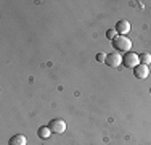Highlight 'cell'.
Wrapping results in <instances>:
<instances>
[{
    "label": "cell",
    "mask_w": 151,
    "mask_h": 145,
    "mask_svg": "<svg viewBox=\"0 0 151 145\" xmlns=\"http://www.w3.org/2000/svg\"><path fill=\"white\" fill-rule=\"evenodd\" d=\"M96 61H98V63H105L106 61V53H103V52L96 53Z\"/></svg>",
    "instance_id": "8fae6325"
},
{
    "label": "cell",
    "mask_w": 151,
    "mask_h": 145,
    "mask_svg": "<svg viewBox=\"0 0 151 145\" xmlns=\"http://www.w3.org/2000/svg\"><path fill=\"white\" fill-rule=\"evenodd\" d=\"M50 134H53L52 130H50V128L48 126H42V128H39V132H37V136L40 137V139H48L50 137Z\"/></svg>",
    "instance_id": "ba28073f"
},
{
    "label": "cell",
    "mask_w": 151,
    "mask_h": 145,
    "mask_svg": "<svg viewBox=\"0 0 151 145\" xmlns=\"http://www.w3.org/2000/svg\"><path fill=\"white\" fill-rule=\"evenodd\" d=\"M105 63L109 68H119L122 65V55H119V52H113L109 55H106V61Z\"/></svg>",
    "instance_id": "3957f363"
},
{
    "label": "cell",
    "mask_w": 151,
    "mask_h": 145,
    "mask_svg": "<svg viewBox=\"0 0 151 145\" xmlns=\"http://www.w3.org/2000/svg\"><path fill=\"white\" fill-rule=\"evenodd\" d=\"M106 37L109 39L111 42H113L114 39L117 37V32H116V29H108V32H106Z\"/></svg>",
    "instance_id": "30bf717a"
},
{
    "label": "cell",
    "mask_w": 151,
    "mask_h": 145,
    "mask_svg": "<svg viewBox=\"0 0 151 145\" xmlns=\"http://www.w3.org/2000/svg\"><path fill=\"white\" fill-rule=\"evenodd\" d=\"M122 63L125 65L127 68H137L140 65V58H138V53H134V52H129L122 57Z\"/></svg>",
    "instance_id": "7a4b0ae2"
},
{
    "label": "cell",
    "mask_w": 151,
    "mask_h": 145,
    "mask_svg": "<svg viewBox=\"0 0 151 145\" xmlns=\"http://www.w3.org/2000/svg\"><path fill=\"white\" fill-rule=\"evenodd\" d=\"M48 128L53 134H63V132H66V123L63 119H52Z\"/></svg>",
    "instance_id": "277c9868"
},
{
    "label": "cell",
    "mask_w": 151,
    "mask_h": 145,
    "mask_svg": "<svg viewBox=\"0 0 151 145\" xmlns=\"http://www.w3.org/2000/svg\"><path fill=\"white\" fill-rule=\"evenodd\" d=\"M138 58H140V63L142 65H146V66H148V65L151 63V55L150 53H140Z\"/></svg>",
    "instance_id": "9c48e42d"
},
{
    "label": "cell",
    "mask_w": 151,
    "mask_h": 145,
    "mask_svg": "<svg viewBox=\"0 0 151 145\" xmlns=\"http://www.w3.org/2000/svg\"><path fill=\"white\" fill-rule=\"evenodd\" d=\"M150 94H151V89H150Z\"/></svg>",
    "instance_id": "7c38bea8"
},
{
    "label": "cell",
    "mask_w": 151,
    "mask_h": 145,
    "mask_svg": "<svg viewBox=\"0 0 151 145\" xmlns=\"http://www.w3.org/2000/svg\"><path fill=\"white\" fill-rule=\"evenodd\" d=\"M113 47L116 49V52H124V53H129L132 49V42L129 41L125 36H117L116 39H114L113 42Z\"/></svg>",
    "instance_id": "6da1fadb"
},
{
    "label": "cell",
    "mask_w": 151,
    "mask_h": 145,
    "mask_svg": "<svg viewBox=\"0 0 151 145\" xmlns=\"http://www.w3.org/2000/svg\"><path fill=\"white\" fill-rule=\"evenodd\" d=\"M134 76L137 79H146L150 76V68L146 66V65L140 63L137 68H134Z\"/></svg>",
    "instance_id": "5b68a950"
},
{
    "label": "cell",
    "mask_w": 151,
    "mask_h": 145,
    "mask_svg": "<svg viewBox=\"0 0 151 145\" xmlns=\"http://www.w3.org/2000/svg\"><path fill=\"white\" fill-rule=\"evenodd\" d=\"M26 144H27V140L23 134H16V136H13L8 140V145H26Z\"/></svg>",
    "instance_id": "52a82bcc"
},
{
    "label": "cell",
    "mask_w": 151,
    "mask_h": 145,
    "mask_svg": "<svg viewBox=\"0 0 151 145\" xmlns=\"http://www.w3.org/2000/svg\"><path fill=\"white\" fill-rule=\"evenodd\" d=\"M114 29H116V32L119 36H125L129 31H130V23H129L127 20H121V21H117V23H116Z\"/></svg>",
    "instance_id": "8992f818"
}]
</instances>
